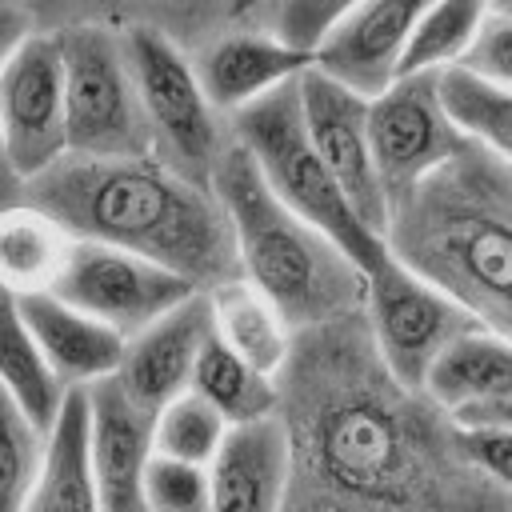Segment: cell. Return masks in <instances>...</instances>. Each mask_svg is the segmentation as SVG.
<instances>
[{
	"mask_svg": "<svg viewBox=\"0 0 512 512\" xmlns=\"http://www.w3.org/2000/svg\"><path fill=\"white\" fill-rule=\"evenodd\" d=\"M288 440L280 512H512L464 452L460 424L388 372L364 312L292 336L276 372Z\"/></svg>",
	"mask_w": 512,
	"mask_h": 512,
	"instance_id": "cell-1",
	"label": "cell"
},
{
	"mask_svg": "<svg viewBox=\"0 0 512 512\" xmlns=\"http://www.w3.org/2000/svg\"><path fill=\"white\" fill-rule=\"evenodd\" d=\"M24 204L52 216L72 240L140 252L208 292L240 276L232 224L212 184L160 156H76L24 184Z\"/></svg>",
	"mask_w": 512,
	"mask_h": 512,
	"instance_id": "cell-2",
	"label": "cell"
},
{
	"mask_svg": "<svg viewBox=\"0 0 512 512\" xmlns=\"http://www.w3.org/2000/svg\"><path fill=\"white\" fill-rule=\"evenodd\" d=\"M388 252L512 340V164L464 136L388 212Z\"/></svg>",
	"mask_w": 512,
	"mask_h": 512,
	"instance_id": "cell-3",
	"label": "cell"
},
{
	"mask_svg": "<svg viewBox=\"0 0 512 512\" xmlns=\"http://www.w3.org/2000/svg\"><path fill=\"white\" fill-rule=\"evenodd\" d=\"M212 192L228 212L240 276L280 308L292 332L328 324L364 304V272L336 240L264 184L236 140H228L212 168Z\"/></svg>",
	"mask_w": 512,
	"mask_h": 512,
	"instance_id": "cell-4",
	"label": "cell"
},
{
	"mask_svg": "<svg viewBox=\"0 0 512 512\" xmlns=\"http://www.w3.org/2000/svg\"><path fill=\"white\" fill-rule=\"evenodd\" d=\"M296 80H288V84L264 92L260 100L236 108L228 116L232 140L252 156V164L264 176V184L292 212H300L312 228H320L328 240H336L348 252V260L360 272H368L388 256V240L376 236L352 212L348 196L340 192V184L332 180L328 164L320 160V152H316V144H312V136L304 128Z\"/></svg>",
	"mask_w": 512,
	"mask_h": 512,
	"instance_id": "cell-5",
	"label": "cell"
},
{
	"mask_svg": "<svg viewBox=\"0 0 512 512\" xmlns=\"http://www.w3.org/2000/svg\"><path fill=\"white\" fill-rule=\"evenodd\" d=\"M64 64V132L76 156H148L152 132L136 92L124 28L68 24L56 32Z\"/></svg>",
	"mask_w": 512,
	"mask_h": 512,
	"instance_id": "cell-6",
	"label": "cell"
},
{
	"mask_svg": "<svg viewBox=\"0 0 512 512\" xmlns=\"http://www.w3.org/2000/svg\"><path fill=\"white\" fill-rule=\"evenodd\" d=\"M136 92L152 132V156L212 184V168L232 140L228 116L212 108L200 88L192 52L160 28H124Z\"/></svg>",
	"mask_w": 512,
	"mask_h": 512,
	"instance_id": "cell-7",
	"label": "cell"
},
{
	"mask_svg": "<svg viewBox=\"0 0 512 512\" xmlns=\"http://www.w3.org/2000/svg\"><path fill=\"white\" fill-rule=\"evenodd\" d=\"M364 324L368 336L388 364V372L412 388L424 384L432 360L476 320L432 280L412 272L392 252L364 272Z\"/></svg>",
	"mask_w": 512,
	"mask_h": 512,
	"instance_id": "cell-8",
	"label": "cell"
},
{
	"mask_svg": "<svg viewBox=\"0 0 512 512\" xmlns=\"http://www.w3.org/2000/svg\"><path fill=\"white\" fill-rule=\"evenodd\" d=\"M52 292L76 304L80 312L104 320L128 340L132 332L148 328L156 316H164L200 288H192L184 276L140 252L100 240H72L52 280Z\"/></svg>",
	"mask_w": 512,
	"mask_h": 512,
	"instance_id": "cell-9",
	"label": "cell"
},
{
	"mask_svg": "<svg viewBox=\"0 0 512 512\" xmlns=\"http://www.w3.org/2000/svg\"><path fill=\"white\" fill-rule=\"evenodd\" d=\"M368 136L388 208L464 144V132L452 124L440 100L436 72L396 76L376 96H368Z\"/></svg>",
	"mask_w": 512,
	"mask_h": 512,
	"instance_id": "cell-10",
	"label": "cell"
},
{
	"mask_svg": "<svg viewBox=\"0 0 512 512\" xmlns=\"http://www.w3.org/2000/svg\"><path fill=\"white\" fill-rule=\"evenodd\" d=\"M300 112H304V128L320 152V160L328 164L332 180L340 184V192L348 196L352 212L376 232H388V192L372 156V136H368V96L352 92L348 84L324 76L320 68H304L300 80Z\"/></svg>",
	"mask_w": 512,
	"mask_h": 512,
	"instance_id": "cell-11",
	"label": "cell"
},
{
	"mask_svg": "<svg viewBox=\"0 0 512 512\" xmlns=\"http://www.w3.org/2000/svg\"><path fill=\"white\" fill-rule=\"evenodd\" d=\"M0 132L24 180L68 152L64 64L56 32H32L0 68Z\"/></svg>",
	"mask_w": 512,
	"mask_h": 512,
	"instance_id": "cell-12",
	"label": "cell"
},
{
	"mask_svg": "<svg viewBox=\"0 0 512 512\" xmlns=\"http://www.w3.org/2000/svg\"><path fill=\"white\" fill-rule=\"evenodd\" d=\"M428 4L432 0H352L316 40L312 68L360 96H376L396 80L408 36Z\"/></svg>",
	"mask_w": 512,
	"mask_h": 512,
	"instance_id": "cell-13",
	"label": "cell"
},
{
	"mask_svg": "<svg viewBox=\"0 0 512 512\" xmlns=\"http://www.w3.org/2000/svg\"><path fill=\"white\" fill-rule=\"evenodd\" d=\"M208 336H212L208 292H192L176 308H168L164 316H156L148 328H140V332H132L124 340L116 384L144 412L156 416L172 396L188 392L196 356L208 344Z\"/></svg>",
	"mask_w": 512,
	"mask_h": 512,
	"instance_id": "cell-14",
	"label": "cell"
},
{
	"mask_svg": "<svg viewBox=\"0 0 512 512\" xmlns=\"http://www.w3.org/2000/svg\"><path fill=\"white\" fill-rule=\"evenodd\" d=\"M88 396V460L104 512H148L144 468L152 460V412H144L116 376L84 388Z\"/></svg>",
	"mask_w": 512,
	"mask_h": 512,
	"instance_id": "cell-15",
	"label": "cell"
},
{
	"mask_svg": "<svg viewBox=\"0 0 512 512\" xmlns=\"http://www.w3.org/2000/svg\"><path fill=\"white\" fill-rule=\"evenodd\" d=\"M192 64L212 108L232 116L236 108L260 100L264 92L296 80L312 64V52L256 24V28H224L220 36L204 40L200 48H192Z\"/></svg>",
	"mask_w": 512,
	"mask_h": 512,
	"instance_id": "cell-16",
	"label": "cell"
},
{
	"mask_svg": "<svg viewBox=\"0 0 512 512\" xmlns=\"http://www.w3.org/2000/svg\"><path fill=\"white\" fill-rule=\"evenodd\" d=\"M16 304H20V316L32 340L40 344L44 360L64 380V388H88L96 380L116 376L120 356H124V336L116 328L80 312L52 288L16 292Z\"/></svg>",
	"mask_w": 512,
	"mask_h": 512,
	"instance_id": "cell-17",
	"label": "cell"
},
{
	"mask_svg": "<svg viewBox=\"0 0 512 512\" xmlns=\"http://www.w3.org/2000/svg\"><path fill=\"white\" fill-rule=\"evenodd\" d=\"M212 512H280L288 488V440L272 416L228 424L208 460Z\"/></svg>",
	"mask_w": 512,
	"mask_h": 512,
	"instance_id": "cell-18",
	"label": "cell"
},
{
	"mask_svg": "<svg viewBox=\"0 0 512 512\" xmlns=\"http://www.w3.org/2000/svg\"><path fill=\"white\" fill-rule=\"evenodd\" d=\"M24 512H104L92 460H88V396L68 388L56 424L48 428L40 476L28 492Z\"/></svg>",
	"mask_w": 512,
	"mask_h": 512,
	"instance_id": "cell-19",
	"label": "cell"
},
{
	"mask_svg": "<svg viewBox=\"0 0 512 512\" xmlns=\"http://www.w3.org/2000/svg\"><path fill=\"white\" fill-rule=\"evenodd\" d=\"M448 416L512 396V340L488 328L460 332L428 368L420 384Z\"/></svg>",
	"mask_w": 512,
	"mask_h": 512,
	"instance_id": "cell-20",
	"label": "cell"
},
{
	"mask_svg": "<svg viewBox=\"0 0 512 512\" xmlns=\"http://www.w3.org/2000/svg\"><path fill=\"white\" fill-rule=\"evenodd\" d=\"M208 308H212V332L248 364H256L260 372L276 376L292 352V328L280 316V308L252 288L244 276L224 280L216 288H208Z\"/></svg>",
	"mask_w": 512,
	"mask_h": 512,
	"instance_id": "cell-21",
	"label": "cell"
},
{
	"mask_svg": "<svg viewBox=\"0 0 512 512\" xmlns=\"http://www.w3.org/2000/svg\"><path fill=\"white\" fill-rule=\"evenodd\" d=\"M0 388L44 432L56 424V416L64 408V396H68L64 380L52 372L40 344L32 340V332L20 316L16 292H8V288H0Z\"/></svg>",
	"mask_w": 512,
	"mask_h": 512,
	"instance_id": "cell-22",
	"label": "cell"
},
{
	"mask_svg": "<svg viewBox=\"0 0 512 512\" xmlns=\"http://www.w3.org/2000/svg\"><path fill=\"white\" fill-rule=\"evenodd\" d=\"M72 236L32 204L0 212V288L36 292L52 288Z\"/></svg>",
	"mask_w": 512,
	"mask_h": 512,
	"instance_id": "cell-23",
	"label": "cell"
},
{
	"mask_svg": "<svg viewBox=\"0 0 512 512\" xmlns=\"http://www.w3.org/2000/svg\"><path fill=\"white\" fill-rule=\"evenodd\" d=\"M196 396H204L228 424H248L276 412V376L260 372L244 356H236L216 332L196 356L192 384Z\"/></svg>",
	"mask_w": 512,
	"mask_h": 512,
	"instance_id": "cell-24",
	"label": "cell"
},
{
	"mask_svg": "<svg viewBox=\"0 0 512 512\" xmlns=\"http://www.w3.org/2000/svg\"><path fill=\"white\" fill-rule=\"evenodd\" d=\"M436 88H440V100H444L452 124L468 140H476L480 148H488L492 156L512 164V88L480 80L468 68L436 72Z\"/></svg>",
	"mask_w": 512,
	"mask_h": 512,
	"instance_id": "cell-25",
	"label": "cell"
},
{
	"mask_svg": "<svg viewBox=\"0 0 512 512\" xmlns=\"http://www.w3.org/2000/svg\"><path fill=\"white\" fill-rule=\"evenodd\" d=\"M484 12H488V0H432L408 36L396 76L456 68L464 60Z\"/></svg>",
	"mask_w": 512,
	"mask_h": 512,
	"instance_id": "cell-26",
	"label": "cell"
},
{
	"mask_svg": "<svg viewBox=\"0 0 512 512\" xmlns=\"http://www.w3.org/2000/svg\"><path fill=\"white\" fill-rule=\"evenodd\" d=\"M228 432V420L192 388L172 396L156 416H152V452L172 456V460H188V464H204L216 456L220 440Z\"/></svg>",
	"mask_w": 512,
	"mask_h": 512,
	"instance_id": "cell-27",
	"label": "cell"
},
{
	"mask_svg": "<svg viewBox=\"0 0 512 512\" xmlns=\"http://www.w3.org/2000/svg\"><path fill=\"white\" fill-rule=\"evenodd\" d=\"M48 432L24 416V408L0 388V512H24L40 476Z\"/></svg>",
	"mask_w": 512,
	"mask_h": 512,
	"instance_id": "cell-28",
	"label": "cell"
},
{
	"mask_svg": "<svg viewBox=\"0 0 512 512\" xmlns=\"http://www.w3.org/2000/svg\"><path fill=\"white\" fill-rule=\"evenodd\" d=\"M144 504L148 512H212L208 468L152 452L144 468Z\"/></svg>",
	"mask_w": 512,
	"mask_h": 512,
	"instance_id": "cell-29",
	"label": "cell"
},
{
	"mask_svg": "<svg viewBox=\"0 0 512 512\" xmlns=\"http://www.w3.org/2000/svg\"><path fill=\"white\" fill-rule=\"evenodd\" d=\"M352 0H268L264 8V28H272L280 40L312 52L324 28L348 8Z\"/></svg>",
	"mask_w": 512,
	"mask_h": 512,
	"instance_id": "cell-30",
	"label": "cell"
},
{
	"mask_svg": "<svg viewBox=\"0 0 512 512\" xmlns=\"http://www.w3.org/2000/svg\"><path fill=\"white\" fill-rule=\"evenodd\" d=\"M456 68H468L472 76L480 80H492V84H508L512 88V16L488 8L464 60Z\"/></svg>",
	"mask_w": 512,
	"mask_h": 512,
	"instance_id": "cell-31",
	"label": "cell"
},
{
	"mask_svg": "<svg viewBox=\"0 0 512 512\" xmlns=\"http://www.w3.org/2000/svg\"><path fill=\"white\" fill-rule=\"evenodd\" d=\"M468 460L504 492H512V428L508 424H460Z\"/></svg>",
	"mask_w": 512,
	"mask_h": 512,
	"instance_id": "cell-32",
	"label": "cell"
},
{
	"mask_svg": "<svg viewBox=\"0 0 512 512\" xmlns=\"http://www.w3.org/2000/svg\"><path fill=\"white\" fill-rule=\"evenodd\" d=\"M32 36V16L16 0H0V68Z\"/></svg>",
	"mask_w": 512,
	"mask_h": 512,
	"instance_id": "cell-33",
	"label": "cell"
},
{
	"mask_svg": "<svg viewBox=\"0 0 512 512\" xmlns=\"http://www.w3.org/2000/svg\"><path fill=\"white\" fill-rule=\"evenodd\" d=\"M24 176H20V168L12 164V152H8V140H4V132H0V212H8V208H16V204H24Z\"/></svg>",
	"mask_w": 512,
	"mask_h": 512,
	"instance_id": "cell-34",
	"label": "cell"
},
{
	"mask_svg": "<svg viewBox=\"0 0 512 512\" xmlns=\"http://www.w3.org/2000/svg\"><path fill=\"white\" fill-rule=\"evenodd\" d=\"M456 424H508L512 428V396H500V400H488L480 408H468L460 416H452Z\"/></svg>",
	"mask_w": 512,
	"mask_h": 512,
	"instance_id": "cell-35",
	"label": "cell"
},
{
	"mask_svg": "<svg viewBox=\"0 0 512 512\" xmlns=\"http://www.w3.org/2000/svg\"><path fill=\"white\" fill-rule=\"evenodd\" d=\"M488 8H496V12H504V16H512V0H488Z\"/></svg>",
	"mask_w": 512,
	"mask_h": 512,
	"instance_id": "cell-36",
	"label": "cell"
}]
</instances>
